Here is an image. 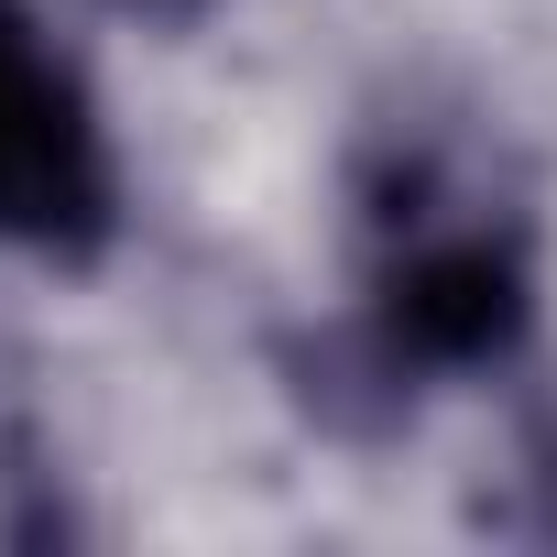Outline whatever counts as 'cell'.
Wrapping results in <instances>:
<instances>
[{"instance_id":"6da1fadb","label":"cell","mask_w":557,"mask_h":557,"mask_svg":"<svg viewBox=\"0 0 557 557\" xmlns=\"http://www.w3.org/2000/svg\"><path fill=\"white\" fill-rule=\"evenodd\" d=\"M99 208V153H88V110L77 88L0 23V230H77Z\"/></svg>"}]
</instances>
